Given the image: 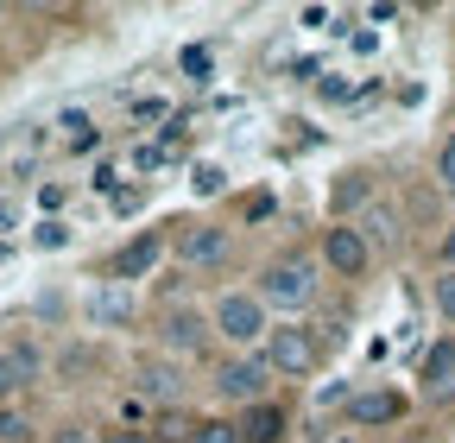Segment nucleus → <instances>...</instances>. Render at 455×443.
<instances>
[{
    "mask_svg": "<svg viewBox=\"0 0 455 443\" xmlns=\"http://www.w3.org/2000/svg\"><path fill=\"white\" fill-rule=\"evenodd\" d=\"M0 443H38V412L26 399H7L0 406Z\"/></svg>",
    "mask_w": 455,
    "mask_h": 443,
    "instance_id": "nucleus-18",
    "label": "nucleus"
},
{
    "mask_svg": "<svg viewBox=\"0 0 455 443\" xmlns=\"http://www.w3.org/2000/svg\"><path fill=\"white\" fill-rule=\"evenodd\" d=\"M0 349H7V361H13V374H20L26 393H32V386L51 374V361H44V349H38L32 336H0Z\"/></svg>",
    "mask_w": 455,
    "mask_h": 443,
    "instance_id": "nucleus-17",
    "label": "nucleus"
},
{
    "mask_svg": "<svg viewBox=\"0 0 455 443\" xmlns=\"http://www.w3.org/2000/svg\"><path fill=\"white\" fill-rule=\"evenodd\" d=\"M221 178H228L221 165H203V172H196V190H203V197H215V190H221Z\"/></svg>",
    "mask_w": 455,
    "mask_h": 443,
    "instance_id": "nucleus-28",
    "label": "nucleus"
},
{
    "mask_svg": "<svg viewBox=\"0 0 455 443\" xmlns=\"http://www.w3.org/2000/svg\"><path fill=\"white\" fill-rule=\"evenodd\" d=\"M0 13H7V7H0Z\"/></svg>",
    "mask_w": 455,
    "mask_h": 443,
    "instance_id": "nucleus-31",
    "label": "nucleus"
},
{
    "mask_svg": "<svg viewBox=\"0 0 455 443\" xmlns=\"http://www.w3.org/2000/svg\"><path fill=\"white\" fill-rule=\"evenodd\" d=\"M152 349L158 355H171V361H184V367H196V361H215L221 349H215V329H209V304H164V310H152Z\"/></svg>",
    "mask_w": 455,
    "mask_h": 443,
    "instance_id": "nucleus-4",
    "label": "nucleus"
},
{
    "mask_svg": "<svg viewBox=\"0 0 455 443\" xmlns=\"http://www.w3.org/2000/svg\"><path fill=\"white\" fill-rule=\"evenodd\" d=\"M430 310H436V317H443V323L455 329V266L430 279Z\"/></svg>",
    "mask_w": 455,
    "mask_h": 443,
    "instance_id": "nucleus-21",
    "label": "nucleus"
},
{
    "mask_svg": "<svg viewBox=\"0 0 455 443\" xmlns=\"http://www.w3.org/2000/svg\"><path fill=\"white\" fill-rule=\"evenodd\" d=\"M367 203H379V184H373L367 165H355V172H341V178L329 184V209H335V222H355Z\"/></svg>",
    "mask_w": 455,
    "mask_h": 443,
    "instance_id": "nucleus-14",
    "label": "nucleus"
},
{
    "mask_svg": "<svg viewBox=\"0 0 455 443\" xmlns=\"http://www.w3.org/2000/svg\"><path fill=\"white\" fill-rule=\"evenodd\" d=\"M7 399H26V386H20V374H13V361H7V349H0V406Z\"/></svg>",
    "mask_w": 455,
    "mask_h": 443,
    "instance_id": "nucleus-25",
    "label": "nucleus"
},
{
    "mask_svg": "<svg viewBox=\"0 0 455 443\" xmlns=\"http://www.w3.org/2000/svg\"><path fill=\"white\" fill-rule=\"evenodd\" d=\"M209 64H215V58H209V51H203V44H190V51H184V70H190L196 83H209Z\"/></svg>",
    "mask_w": 455,
    "mask_h": 443,
    "instance_id": "nucleus-27",
    "label": "nucleus"
},
{
    "mask_svg": "<svg viewBox=\"0 0 455 443\" xmlns=\"http://www.w3.org/2000/svg\"><path fill=\"white\" fill-rule=\"evenodd\" d=\"M95 374H101V349L95 342H64L57 349V361H51V380L57 386H95Z\"/></svg>",
    "mask_w": 455,
    "mask_h": 443,
    "instance_id": "nucleus-15",
    "label": "nucleus"
},
{
    "mask_svg": "<svg viewBox=\"0 0 455 443\" xmlns=\"http://www.w3.org/2000/svg\"><path fill=\"white\" fill-rule=\"evenodd\" d=\"M430 172H436V190H449V197H455V127L436 140V152H430Z\"/></svg>",
    "mask_w": 455,
    "mask_h": 443,
    "instance_id": "nucleus-20",
    "label": "nucleus"
},
{
    "mask_svg": "<svg viewBox=\"0 0 455 443\" xmlns=\"http://www.w3.org/2000/svg\"><path fill=\"white\" fill-rule=\"evenodd\" d=\"M13 215H20L13 203H0V229H13Z\"/></svg>",
    "mask_w": 455,
    "mask_h": 443,
    "instance_id": "nucleus-30",
    "label": "nucleus"
},
{
    "mask_svg": "<svg viewBox=\"0 0 455 443\" xmlns=\"http://www.w3.org/2000/svg\"><path fill=\"white\" fill-rule=\"evenodd\" d=\"M316 260H323V272H335L341 286H361L373 272V247L361 241L355 222H329V229L316 235Z\"/></svg>",
    "mask_w": 455,
    "mask_h": 443,
    "instance_id": "nucleus-8",
    "label": "nucleus"
},
{
    "mask_svg": "<svg viewBox=\"0 0 455 443\" xmlns=\"http://www.w3.org/2000/svg\"><path fill=\"white\" fill-rule=\"evenodd\" d=\"M355 229H361V241L373 247V260H392L398 247H405V209H398L392 197H379V203H367V209L355 215Z\"/></svg>",
    "mask_w": 455,
    "mask_h": 443,
    "instance_id": "nucleus-11",
    "label": "nucleus"
},
{
    "mask_svg": "<svg viewBox=\"0 0 455 443\" xmlns=\"http://www.w3.org/2000/svg\"><path fill=\"white\" fill-rule=\"evenodd\" d=\"M164 254H171V235H164V229H146V235L121 241V247L101 260V286H133V279H152V272L164 266Z\"/></svg>",
    "mask_w": 455,
    "mask_h": 443,
    "instance_id": "nucleus-9",
    "label": "nucleus"
},
{
    "mask_svg": "<svg viewBox=\"0 0 455 443\" xmlns=\"http://www.w3.org/2000/svg\"><path fill=\"white\" fill-rule=\"evenodd\" d=\"M411 412V399L398 393V386H361V393L341 406V418H348L355 431H386V424H398Z\"/></svg>",
    "mask_w": 455,
    "mask_h": 443,
    "instance_id": "nucleus-10",
    "label": "nucleus"
},
{
    "mask_svg": "<svg viewBox=\"0 0 455 443\" xmlns=\"http://www.w3.org/2000/svg\"><path fill=\"white\" fill-rule=\"evenodd\" d=\"M89 329H140V292L133 286H95L83 298Z\"/></svg>",
    "mask_w": 455,
    "mask_h": 443,
    "instance_id": "nucleus-13",
    "label": "nucleus"
},
{
    "mask_svg": "<svg viewBox=\"0 0 455 443\" xmlns=\"http://www.w3.org/2000/svg\"><path fill=\"white\" fill-rule=\"evenodd\" d=\"M127 386H133V399L158 418V412H184L190 406V367L184 361H171V355H158V349H146V355H133V367H127Z\"/></svg>",
    "mask_w": 455,
    "mask_h": 443,
    "instance_id": "nucleus-6",
    "label": "nucleus"
},
{
    "mask_svg": "<svg viewBox=\"0 0 455 443\" xmlns=\"http://www.w3.org/2000/svg\"><path fill=\"white\" fill-rule=\"evenodd\" d=\"M171 108L158 101V95H146V101H133V127H152V121H164Z\"/></svg>",
    "mask_w": 455,
    "mask_h": 443,
    "instance_id": "nucleus-26",
    "label": "nucleus"
},
{
    "mask_svg": "<svg viewBox=\"0 0 455 443\" xmlns=\"http://www.w3.org/2000/svg\"><path fill=\"white\" fill-rule=\"evenodd\" d=\"M235 424H241V437H247V443H284V431H291V412H284L278 399H266V406L235 412Z\"/></svg>",
    "mask_w": 455,
    "mask_h": 443,
    "instance_id": "nucleus-16",
    "label": "nucleus"
},
{
    "mask_svg": "<svg viewBox=\"0 0 455 443\" xmlns=\"http://www.w3.org/2000/svg\"><path fill=\"white\" fill-rule=\"evenodd\" d=\"M272 310L253 298V286H228L209 298V329H215V349L221 355H259L272 336Z\"/></svg>",
    "mask_w": 455,
    "mask_h": 443,
    "instance_id": "nucleus-2",
    "label": "nucleus"
},
{
    "mask_svg": "<svg viewBox=\"0 0 455 443\" xmlns=\"http://www.w3.org/2000/svg\"><path fill=\"white\" fill-rule=\"evenodd\" d=\"M44 443H101V431L83 424V418H64V424H51V431H44Z\"/></svg>",
    "mask_w": 455,
    "mask_h": 443,
    "instance_id": "nucleus-22",
    "label": "nucleus"
},
{
    "mask_svg": "<svg viewBox=\"0 0 455 443\" xmlns=\"http://www.w3.org/2000/svg\"><path fill=\"white\" fill-rule=\"evenodd\" d=\"M272 367L259 361V355H215L209 361V393H215V406L235 418V412H247V406H266L272 399Z\"/></svg>",
    "mask_w": 455,
    "mask_h": 443,
    "instance_id": "nucleus-7",
    "label": "nucleus"
},
{
    "mask_svg": "<svg viewBox=\"0 0 455 443\" xmlns=\"http://www.w3.org/2000/svg\"><path fill=\"white\" fill-rule=\"evenodd\" d=\"M418 399L424 406H455V336H436L418 361Z\"/></svg>",
    "mask_w": 455,
    "mask_h": 443,
    "instance_id": "nucleus-12",
    "label": "nucleus"
},
{
    "mask_svg": "<svg viewBox=\"0 0 455 443\" xmlns=\"http://www.w3.org/2000/svg\"><path fill=\"white\" fill-rule=\"evenodd\" d=\"M32 241H38L44 254H57V247H70V222H57V215H51V222H38V229H32Z\"/></svg>",
    "mask_w": 455,
    "mask_h": 443,
    "instance_id": "nucleus-23",
    "label": "nucleus"
},
{
    "mask_svg": "<svg viewBox=\"0 0 455 443\" xmlns=\"http://www.w3.org/2000/svg\"><path fill=\"white\" fill-rule=\"evenodd\" d=\"M253 298L278 317V323H298L316 310L323 298V260L310 247H278L253 266Z\"/></svg>",
    "mask_w": 455,
    "mask_h": 443,
    "instance_id": "nucleus-1",
    "label": "nucleus"
},
{
    "mask_svg": "<svg viewBox=\"0 0 455 443\" xmlns=\"http://www.w3.org/2000/svg\"><path fill=\"white\" fill-rule=\"evenodd\" d=\"M259 361L272 367V380H310V374H323V361H329V336H323L310 317H298V323H272V336H266Z\"/></svg>",
    "mask_w": 455,
    "mask_h": 443,
    "instance_id": "nucleus-5",
    "label": "nucleus"
},
{
    "mask_svg": "<svg viewBox=\"0 0 455 443\" xmlns=\"http://www.w3.org/2000/svg\"><path fill=\"white\" fill-rule=\"evenodd\" d=\"M164 235H171L178 272H190V279H209V272L235 266V229L215 215H178V222H164Z\"/></svg>",
    "mask_w": 455,
    "mask_h": 443,
    "instance_id": "nucleus-3",
    "label": "nucleus"
},
{
    "mask_svg": "<svg viewBox=\"0 0 455 443\" xmlns=\"http://www.w3.org/2000/svg\"><path fill=\"white\" fill-rule=\"evenodd\" d=\"M184 443H247L241 424L228 418V412H209V418H190V437Z\"/></svg>",
    "mask_w": 455,
    "mask_h": 443,
    "instance_id": "nucleus-19",
    "label": "nucleus"
},
{
    "mask_svg": "<svg viewBox=\"0 0 455 443\" xmlns=\"http://www.w3.org/2000/svg\"><path fill=\"white\" fill-rule=\"evenodd\" d=\"M455 266V222H449V235L436 241V272H449Z\"/></svg>",
    "mask_w": 455,
    "mask_h": 443,
    "instance_id": "nucleus-29",
    "label": "nucleus"
},
{
    "mask_svg": "<svg viewBox=\"0 0 455 443\" xmlns=\"http://www.w3.org/2000/svg\"><path fill=\"white\" fill-rule=\"evenodd\" d=\"M101 443H158V437L140 424H101Z\"/></svg>",
    "mask_w": 455,
    "mask_h": 443,
    "instance_id": "nucleus-24",
    "label": "nucleus"
}]
</instances>
